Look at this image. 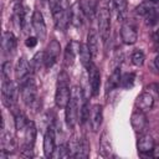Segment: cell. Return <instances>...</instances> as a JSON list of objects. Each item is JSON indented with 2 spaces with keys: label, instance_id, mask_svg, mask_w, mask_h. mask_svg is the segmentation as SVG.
Here are the masks:
<instances>
[{
  "label": "cell",
  "instance_id": "d6986e66",
  "mask_svg": "<svg viewBox=\"0 0 159 159\" xmlns=\"http://www.w3.org/2000/svg\"><path fill=\"white\" fill-rule=\"evenodd\" d=\"M91 51V55L93 58H97L99 52V34L94 29H89L87 34V43H86Z\"/></svg>",
  "mask_w": 159,
  "mask_h": 159
},
{
  "label": "cell",
  "instance_id": "f546056e",
  "mask_svg": "<svg viewBox=\"0 0 159 159\" xmlns=\"http://www.w3.org/2000/svg\"><path fill=\"white\" fill-rule=\"evenodd\" d=\"M30 62H31V66H32L34 72L37 71V70H40L42 66H45V51L36 52Z\"/></svg>",
  "mask_w": 159,
  "mask_h": 159
},
{
  "label": "cell",
  "instance_id": "3957f363",
  "mask_svg": "<svg viewBox=\"0 0 159 159\" xmlns=\"http://www.w3.org/2000/svg\"><path fill=\"white\" fill-rule=\"evenodd\" d=\"M137 15L144 17L145 24L149 26L159 25V2L144 0L135 7Z\"/></svg>",
  "mask_w": 159,
  "mask_h": 159
},
{
  "label": "cell",
  "instance_id": "52a82bcc",
  "mask_svg": "<svg viewBox=\"0 0 159 159\" xmlns=\"http://www.w3.org/2000/svg\"><path fill=\"white\" fill-rule=\"evenodd\" d=\"M97 24H98L99 37L106 43L111 34V12L107 7H101L97 11Z\"/></svg>",
  "mask_w": 159,
  "mask_h": 159
},
{
  "label": "cell",
  "instance_id": "5b68a950",
  "mask_svg": "<svg viewBox=\"0 0 159 159\" xmlns=\"http://www.w3.org/2000/svg\"><path fill=\"white\" fill-rule=\"evenodd\" d=\"M17 86H19V91H20V94H21L24 103L29 107L34 106L37 101V86H36V82L34 80V76L22 81Z\"/></svg>",
  "mask_w": 159,
  "mask_h": 159
},
{
  "label": "cell",
  "instance_id": "8992f818",
  "mask_svg": "<svg viewBox=\"0 0 159 159\" xmlns=\"http://www.w3.org/2000/svg\"><path fill=\"white\" fill-rule=\"evenodd\" d=\"M1 99L7 108H11L17 102V87L10 78H1Z\"/></svg>",
  "mask_w": 159,
  "mask_h": 159
},
{
  "label": "cell",
  "instance_id": "9a60e30c",
  "mask_svg": "<svg viewBox=\"0 0 159 159\" xmlns=\"http://www.w3.org/2000/svg\"><path fill=\"white\" fill-rule=\"evenodd\" d=\"M154 145H155V143L150 134H147V133L139 134L138 140H137V148H138V153L140 155H152V150H153Z\"/></svg>",
  "mask_w": 159,
  "mask_h": 159
},
{
  "label": "cell",
  "instance_id": "277c9868",
  "mask_svg": "<svg viewBox=\"0 0 159 159\" xmlns=\"http://www.w3.org/2000/svg\"><path fill=\"white\" fill-rule=\"evenodd\" d=\"M24 139H22V145H21V157L25 158H32L34 157V144H35V139H36V125L32 120H29L26 128L24 129Z\"/></svg>",
  "mask_w": 159,
  "mask_h": 159
},
{
  "label": "cell",
  "instance_id": "f35d334b",
  "mask_svg": "<svg viewBox=\"0 0 159 159\" xmlns=\"http://www.w3.org/2000/svg\"><path fill=\"white\" fill-rule=\"evenodd\" d=\"M154 63H155V67H157V68L159 70V56H158V57L155 58V61H154Z\"/></svg>",
  "mask_w": 159,
  "mask_h": 159
},
{
  "label": "cell",
  "instance_id": "ffe728a7",
  "mask_svg": "<svg viewBox=\"0 0 159 159\" xmlns=\"http://www.w3.org/2000/svg\"><path fill=\"white\" fill-rule=\"evenodd\" d=\"M153 106H154V97L149 92L140 93L137 97V99H135V108L137 109H140L143 112L150 111L153 108Z\"/></svg>",
  "mask_w": 159,
  "mask_h": 159
},
{
  "label": "cell",
  "instance_id": "f1b7e54d",
  "mask_svg": "<svg viewBox=\"0 0 159 159\" xmlns=\"http://www.w3.org/2000/svg\"><path fill=\"white\" fill-rule=\"evenodd\" d=\"M88 155H89V143L87 142L86 138L78 139V145L75 158H88Z\"/></svg>",
  "mask_w": 159,
  "mask_h": 159
},
{
  "label": "cell",
  "instance_id": "4fadbf2b",
  "mask_svg": "<svg viewBox=\"0 0 159 159\" xmlns=\"http://www.w3.org/2000/svg\"><path fill=\"white\" fill-rule=\"evenodd\" d=\"M87 72H88V83H89V88H91V94L93 97H96V96L99 94V87H101V73H99V70L92 62L89 65V67L87 68Z\"/></svg>",
  "mask_w": 159,
  "mask_h": 159
},
{
  "label": "cell",
  "instance_id": "d4e9b609",
  "mask_svg": "<svg viewBox=\"0 0 159 159\" xmlns=\"http://www.w3.org/2000/svg\"><path fill=\"white\" fill-rule=\"evenodd\" d=\"M78 55H80V60H81V63L82 66L87 70L89 67V65L92 63V55H91V51L88 48V46L86 43H81L80 42V47H78Z\"/></svg>",
  "mask_w": 159,
  "mask_h": 159
},
{
  "label": "cell",
  "instance_id": "e0dca14e",
  "mask_svg": "<svg viewBox=\"0 0 159 159\" xmlns=\"http://www.w3.org/2000/svg\"><path fill=\"white\" fill-rule=\"evenodd\" d=\"M68 14H70V22L75 26V27H81L83 25V20H84V11L82 5L80 4V1H76L75 4H72L68 9Z\"/></svg>",
  "mask_w": 159,
  "mask_h": 159
},
{
  "label": "cell",
  "instance_id": "4dcf8cb0",
  "mask_svg": "<svg viewBox=\"0 0 159 159\" xmlns=\"http://www.w3.org/2000/svg\"><path fill=\"white\" fill-rule=\"evenodd\" d=\"M134 81H135V73L127 72V73L122 75V77H120V87L125 88V89L132 88L134 84Z\"/></svg>",
  "mask_w": 159,
  "mask_h": 159
},
{
  "label": "cell",
  "instance_id": "5bb4252c",
  "mask_svg": "<svg viewBox=\"0 0 159 159\" xmlns=\"http://www.w3.org/2000/svg\"><path fill=\"white\" fill-rule=\"evenodd\" d=\"M56 149V135H55V128L53 125H50L43 135V144H42V150L43 155L46 158L52 157L53 152Z\"/></svg>",
  "mask_w": 159,
  "mask_h": 159
},
{
  "label": "cell",
  "instance_id": "ab89813d",
  "mask_svg": "<svg viewBox=\"0 0 159 159\" xmlns=\"http://www.w3.org/2000/svg\"><path fill=\"white\" fill-rule=\"evenodd\" d=\"M42 1H47V0H42Z\"/></svg>",
  "mask_w": 159,
  "mask_h": 159
},
{
  "label": "cell",
  "instance_id": "8fae6325",
  "mask_svg": "<svg viewBox=\"0 0 159 159\" xmlns=\"http://www.w3.org/2000/svg\"><path fill=\"white\" fill-rule=\"evenodd\" d=\"M130 125L135 133L138 134L145 133L148 128V118L145 116V112L135 108V111L130 116Z\"/></svg>",
  "mask_w": 159,
  "mask_h": 159
},
{
  "label": "cell",
  "instance_id": "74e56055",
  "mask_svg": "<svg viewBox=\"0 0 159 159\" xmlns=\"http://www.w3.org/2000/svg\"><path fill=\"white\" fill-rule=\"evenodd\" d=\"M153 39L155 42H159V29H157L154 32H153Z\"/></svg>",
  "mask_w": 159,
  "mask_h": 159
},
{
  "label": "cell",
  "instance_id": "cb8c5ba5",
  "mask_svg": "<svg viewBox=\"0 0 159 159\" xmlns=\"http://www.w3.org/2000/svg\"><path fill=\"white\" fill-rule=\"evenodd\" d=\"M120 67H116L106 82V92H111L120 86Z\"/></svg>",
  "mask_w": 159,
  "mask_h": 159
},
{
  "label": "cell",
  "instance_id": "e575fe53",
  "mask_svg": "<svg viewBox=\"0 0 159 159\" xmlns=\"http://www.w3.org/2000/svg\"><path fill=\"white\" fill-rule=\"evenodd\" d=\"M10 70H11L10 61L2 62V65H1V78H10Z\"/></svg>",
  "mask_w": 159,
  "mask_h": 159
},
{
  "label": "cell",
  "instance_id": "ba28073f",
  "mask_svg": "<svg viewBox=\"0 0 159 159\" xmlns=\"http://www.w3.org/2000/svg\"><path fill=\"white\" fill-rule=\"evenodd\" d=\"M31 26L36 34V37L40 41H43L47 36V27H46L43 15L40 10H34V12L31 15Z\"/></svg>",
  "mask_w": 159,
  "mask_h": 159
},
{
  "label": "cell",
  "instance_id": "83f0119b",
  "mask_svg": "<svg viewBox=\"0 0 159 159\" xmlns=\"http://www.w3.org/2000/svg\"><path fill=\"white\" fill-rule=\"evenodd\" d=\"M113 7L117 12L118 19L122 22L125 21V15H127V10H128L127 0H113Z\"/></svg>",
  "mask_w": 159,
  "mask_h": 159
},
{
  "label": "cell",
  "instance_id": "44dd1931",
  "mask_svg": "<svg viewBox=\"0 0 159 159\" xmlns=\"http://www.w3.org/2000/svg\"><path fill=\"white\" fill-rule=\"evenodd\" d=\"M12 17H14V21L17 27L25 29V26L27 24V12H26V9L22 6V4H20V2L15 4Z\"/></svg>",
  "mask_w": 159,
  "mask_h": 159
},
{
  "label": "cell",
  "instance_id": "2e32d148",
  "mask_svg": "<svg viewBox=\"0 0 159 159\" xmlns=\"http://www.w3.org/2000/svg\"><path fill=\"white\" fill-rule=\"evenodd\" d=\"M103 123V106L102 104H93L91 108V114H89V125L92 132H98L101 125Z\"/></svg>",
  "mask_w": 159,
  "mask_h": 159
},
{
  "label": "cell",
  "instance_id": "7c38bea8",
  "mask_svg": "<svg viewBox=\"0 0 159 159\" xmlns=\"http://www.w3.org/2000/svg\"><path fill=\"white\" fill-rule=\"evenodd\" d=\"M120 39L125 45H134L138 40V32L135 26L129 21H123L120 26Z\"/></svg>",
  "mask_w": 159,
  "mask_h": 159
},
{
  "label": "cell",
  "instance_id": "8d00e7d4",
  "mask_svg": "<svg viewBox=\"0 0 159 159\" xmlns=\"http://www.w3.org/2000/svg\"><path fill=\"white\" fill-rule=\"evenodd\" d=\"M152 157L159 159V144H155V145H154V148H153V150H152Z\"/></svg>",
  "mask_w": 159,
  "mask_h": 159
},
{
  "label": "cell",
  "instance_id": "7a4b0ae2",
  "mask_svg": "<svg viewBox=\"0 0 159 159\" xmlns=\"http://www.w3.org/2000/svg\"><path fill=\"white\" fill-rule=\"evenodd\" d=\"M71 97L70 76L66 71H61L57 76L56 91H55V104L57 108H65Z\"/></svg>",
  "mask_w": 159,
  "mask_h": 159
},
{
  "label": "cell",
  "instance_id": "603a6c76",
  "mask_svg": "<svg viewBox=\"0 0 159 159\" xmlns=\"http://www.w3.org/2000/svg\"><path fill=\"white\" fill-rule=\"evenodd\" d=\"M112 143H111V139L108 137V133L107 130H104L101 135V139H99V154L103 157V158H109L112 157Z\"/></svg>",
  "mask_w": 159,
  "mask_h": 159
},
{
  "label": "cell",
  "instance_id": "1f68e13d",
  "mask_svg": "<svg viewBox=\"0 0 159 159\" xmlns=\"http://www.w3.org/2000/svg\"><path fill=\"white\" fill-rule=\"evenodd\" d=\"M89 114H91V109H89L88 101L83 98V102H82V106H81V111H80V123L84 124L87 120H89Z\"/></svg>",
  "mask_w": 159,
  "mask_h": 159
},
{
  "label": "cell",
  "instance_id": "4316f807",
  "mask_svg": "<svg viewBox=\"0 0 159 159\" xmlns=\"http://www.w3.org/2000/svg\"><path fill=\"white\" fill-rule=\"evenodd\" d=\"M27 123H29V119H27V117L25 116L24 112L17 111V112L14 113V124H15V129L17 132H24Z\"/></svg>",
  "mask_w": 159,
  "mask_h": 159
},
{
  "label": "cell",
  "instance_id": "836d02e7",
  "mask_svg": "<svg viewBox=\"0 0 159 159\" xmlns=\"http://www.w3.org/2000/svg\"><path fill=\"white\" fill-rule=\"evenodd\" d=\"M52 157L55 158H70L68 150H67V144H60L56 147Z\"/></svg>",
  "mask_w": 159,
  "mask_h": 159
},
{
  "label": "cell",
  "instance_id": "6da1fadb",
  "mask_svg": "<svg viewBox=\"0 0 159 159\" xmlns=\"http://www.w3.org/2000/svg\"><path fill=\"white\" fill-rule=\"evenodd\" d=\"M83 102L82 89L78 86H73L71 89V97L65 107V120L70 128H73L80 122V111Z\"/></svg>",
  "mask_w": 159,
  "mask_h": 159
},
{
  "label": "cell",
  "instance_id": "d590c367",
  "mask_svg": "<svg viewBox=\"0 0 159 159\" xmlns=\"http://www.w3.org/2000/svg\"><path fill=\"white\" fill-rule=\"evenodd\" d=\"M37 41H39V39H37L36 36H30V37L26 39L25 45H26L27 47H35V46L37 45Z\"/></svg>",
  "mask_w": 159,
  "mask_h": 159
},
{
  "label": "cell",
  "instance_id": "484cf974",
  "mask_svg": "<svg viewBox=\"0 0 159 159\" xmlns=\"http://www.w3.org/2000/svg\"><path fill=\"white\" fill-rule=\"evenodd\" d=\"M16 148V144H15V140L14 138L10 135V133H6L2 130V134H1V149L0 150H4L9 154H11Z\"/></svg>",
  "mask_w": 159,
  "mask_h": 159
},
{
  "label": "cell",
  "instance_id": "9c48e42d",
  "mask_svg": "<svg viewBox=\"0 0 159 159\" xmlns=\"http://www.w3.org/2000/svg\"><path fill=\"white\" fill-rule=\"evenodd\" d=\"M14 72H15V78H16L17 84L21 83L22 81L27 80L29 77H31L34 75V70H32L31 62H29L25 57H21V58L17 60Z\"/></svg>",
  "mask_w": 159,
  "mask_h": 159
},
{
  "label": "cell",
  "instance_id": "d6a6232c",
  "mask_svg": "<svg viewBox=\"0 0 159 159\" xmlns=\"http://www.w3.org/2000/svg\"><path fill=\"white\" fill-rule=\"evenodd\" d=\"M144 60H145V56H144V52L142 50H135L133 53H132V63L134 66H143L144 63Z\"/></svg>",
  "mask_w": 159,
  "mask_h": 159
},
{
  "label": "cell",
  "instance_id": "ac0fdd59",
  "mask_svg": "<svg viewBox=\"0 0 159 159\" xmlns=\"http://www.w3.org/2000/svg\"><path fill=\"white\" fill-rule=\"evenodd\" d=\"M17 41L11 31H4L1 37V50L4 55H12L16 50Z\"/></svg>",
  "mask_w": 159,
  "mask_h": 159
},
{
  "label": "cell",
  "instance_id": "7402d4cb",
  "mask_svg": "<svg viewBox=\"0 0 159 159\" xmlns=\"http://www.w3.org/2000/svg\"><path fill=\"white\" fill-rule=\"evenodd\" d=\"M78 47H80V42L76 41H71L67 43L66 48H65V53H63V62L65 66H72L75 63L76 60V55L78 53Z\"/></svg>",
  "mask_w": 159,
  "mask_h": 159
},
{
  "label": "cell",
  "instance_id": "30bf717a",
  "mask_svg": "<svg viewBox=\"0 0 159 159\" xmlns=\"http://www.w3.org/2000/svg\"><path fill=\"white\" fill-rule=\"evenodd\" d=\"M61 53V45L57 40H52L50 41V43L47 45L46 50H45V67L46 68H51L58 60Z\"/></svg>",
  "mask_w": 159,
  "mask_h": 159
}]
</instances>
